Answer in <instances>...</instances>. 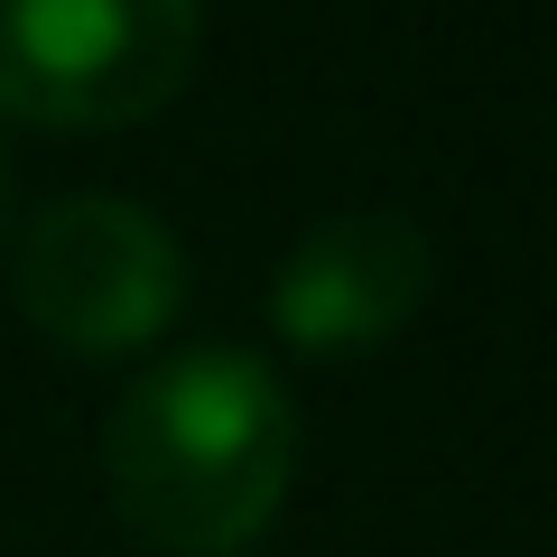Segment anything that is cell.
Returning a JSON list of instances; mask_svg holds the SVG:
<instances>
[{"instance_id":"6da1fadb","label":"cell","mask_w":557,"mask_h":557,"mask_svg":"<svg viewBox=\"0 0 557 557\" xmlns=\"http://www.w3.org/2000/svg\"><path fill=\"white\" fill-rule=\"evenodd\" d=\"M112 502L149 548L214 557L242 548L298 474V409L278 372L242 344H196L139 372L112 409Z\"/></svg>"},{"instance_id":"7a4b0ae2","label":"cell","mask_w":557,"mask_h":557,"mask_svg":"<svg viewBox=\"0 0 557 557\" xmlns=\"http://www.w3.org/2000/svg\"><path fill=\"white\" fill-rule=\"evenodd\" d=\"M205 20L186 0H0V112L139 121L186 84Z\"/></svg>"},{"instance_id":"3957f363","label":"cell","mask_w":557,"mask_h":557,"mask_svg":"<svg viewBox=\"0 0 557 557\" xmlns=\"http://www.w3.org/2000/svg\"><path fill=\"white\" fill-rule=\"evenodd\" d=\"M186 298V251L131 196H65L20 233V307L75 354H131Z\"/></svg>"},{"instance_id":"277c9868","label":"cell","mask_w":557,"mask_h":557,"mask_svg":"<svg viewBox=\"0 0 557 557\" xmlns=\"http://www.w3.org/2000/svg\"><path fill=\"white\" fill-rule=\"evenodd\" d=\"M437 278V251L409 214H325L298 251L278 260L270 278V325L288 344H317V354H344V344H381L391 325L418 317Z\"/></svg>"}]
</instances>
